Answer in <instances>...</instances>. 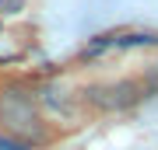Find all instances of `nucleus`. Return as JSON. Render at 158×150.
<instances>
[{
  "label": "nucleus",
  "mask_w": 158,
  "mask_h": 150,
  "mask_svg": "<svg viewBox=\"0 0 158 150\" xmlns=\"http://www.w3.org/2000/svg\"><path fill=\"white\" fill-rule=\"evenodd\" d=\"M0 150H25V143L14 136H0Z\"/></svg>",
  "instance_id": "nucleus-2"
},
{
  "label": "nucleus",
  "mask_w": 158,
  "mask_h": 150,
  "mask_svg": "<svg viewBox=\"0 0 158 150\" xmlns=\"http://www.w3.org/2000/svg\"><path fill=\"white\" fill-rule=\"evenodd\" d=\"M0 126L11 136H18L21 143H39L46 136L35 101L25 94V91H14V87H7L4 94H0Z\"/></svg>",
  "instance_id": "nucleus-1"
}]
</instances>
